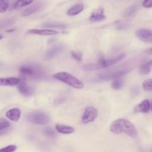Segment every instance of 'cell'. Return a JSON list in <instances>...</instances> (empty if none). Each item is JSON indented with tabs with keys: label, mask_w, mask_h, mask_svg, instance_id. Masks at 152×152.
<instances>
[{
	"label": "cell",
	"mask_w": 152,
	"mask_h": 152,
	"mask_svg": "<svg viewBox=\"0 0 152 152\" xmlns=\"http://www.w3.org/2000/svg\"><path fill=\"white\" fill-rule=\"evenodd\" d=\"M26 119L35 125H43L47 124L50 120L49 116L43 112H32L27 113Z\"/></svg>",
	"instance_id": "277c9868"
},
{
	"label": "cell",
	"mask_w": 152,
	"mask_h": 152,
	"mask_svg": "<svg viewBox=\"0 0 152 152\" xmlns=\"http://www.w3.org/2000/svg\"><path fill=\"white\" fill-rule=\"evenodd\" d=\"M138 10V7L137 5H132L130 7H129L128 8H126L124 12V16L125 17H130L134 14L136 12V11Z\"/></svg>",
	"instance_id": "ffe728a7"
},
{
	"label": "cell",
	"mask_w": 152,
	"mask_h": 152,
	"mask_svg": "<svg viewBox=\"0 0 152 152\" xmlns=\"http://www.w3.org/2000/svg\"><path fill=\"white\" fill-rule=\"evenodd\" d=\"M146 53L147 54H150V55H152V48L148 49L146 50Z\"/></svg>",
	"instance_id": "1f68e13d"
},
{
	"label": "cell",
	"mask_w": 152,
	"mask_h": 152,
	"mask_svg": "<svg viewBox=\"0 0 152 152\" xmlns=\"http://www.w3.org/2000/svg\"><path fill=\"white\" fill-rule=\"evenodd\" d=\"M150 110V103L148 100L145 99L137 105L134 108L135 112L148 113Z\"/></svg>",
	"instance_id": "4fadbf2b"
},
{
	"label": "cell",
	"mask_w": 152,
	"mask_h": 152,
	"mask_svg": "<svg viewBox=\"0 0 152 152\" xmlns=\"http://www.w3.org/2000/svg\"><path fill=\"white\" fill-rule=\"evenodd\" d=\"M20 79L17 77H6L0 79V85L1 86H15L17 85Z\"/></svg>",
	"instance_id": "7c38bea8"
},
{
	"label": "cell",
	"mask_w": 152,
	"mask_h": 152,
	"mask_svg": "<svg viewBox=\"0 0 152 152\" xmlns=\"http://www.w3.org/2000/svg\"><path fill=\"white\" fill-rule=\"evenodd\" d=\"M71 55L72 56V57L75 59L77 61H81L82 59V56L81 54L80 53L78 52H76L74 51H71Z\"/></svg>",
	"instance_id": "f1b7e54d"
},
{
	"label": "cell",
	"mask_w": 152,
	"mask_h": 152,
	"mask_svg": "<svg viewBox=\"0 0 152 152\" xmlns=\"http://www.w3.org/2000/svg\"><path fill=\"white\" fill-rule=\"evenodd\" d=\"M55 129L57 132L63 134H70L75 131V129L73 127L62 124H56Z\"/></svg>",
	"instance_id": "9a60e30c"
},
{
	"label": "cell",
	"mask_w": 152,
	"mask_h": 152,
	"mask_svg": "<svg viewBox=\"0 0 152 152\" xmlns=\"http://www.w3.org/2000/svg\"><path fill=\"white\" fill-rule=\"evenodd\" d=\"M33 2V0H18L14 4V8H18L26 6Z\"/></svg>",
	"instance_id": "44dd1931"
},
{
	"label": "cell",
	"mask_w": 152,
	"mask_h": 152,
	"mask_svg": "<svg viewBox=\"0 0 152 152\" xmlns=\"http://www.w3.org/2000/svg\"><path fill=\"white\" fill-rule=\"evenodd\" d=\"M124 84V82L121 79L118 78L115 79L111 83V87L114 90H119L120 89Z\"/></svg>",
	"instance_id": "7402d4cb"
},
{
	"label": "cell",
	"mask_w": 152,
	"mask_h": 152,
	"mask_svg": "<svg viewBox=\"0 0 152 152\" xmlns=\"http://www.w3.org/2000/svg\"><path fill=\"white\" fill-rule=\"evenodd\" d=\"M106 19V16L104 14L102 7H99L98 9L94 10L89 17V20L91 22L101 21Z\"/></svg>",
	"instance_id": "9c48e42d"
},
{
	"label": "cell",
	"mask_w": 152,
	"mask_h": 152,
	"mask_svg": "<svg viewBox=\"0 0 152 152\" xmlns=\"http://www.w3.org/2000/svg\"><path fill=\"white\" fill-rule=\"evenodd\" d=\"M143 88L146 91H152V79H147L142 83Z\"/></svg>",
	"instance_id": "484cf974"
},
{
	"label": "cell",
	"mask_w": 152,
	"mask_h": 152,
	"mask_svg": "<svg viewBox=\"0 0 152 152\" xmlns=\"http://www.w3.org/2000/svg\"><path fill=\"white\" fill-rule=\"evenodd\" d=\"M64 49V46L61 44H58L52 46L45 54V57L47 59H50L56 56Z\"/></svg>",
	"instance_id": "30bf717a"
},
{
	"label": "cell",
	"mask_w": 152,
	"mask_h": 152,
	"mask_svg": "<svg viewBox=\"0 0 152 152\" xmlns=\"http://www.w3.org/2000/svg\"><path fill=\"white\" fill-rule=\"evenodd\" d=\"M21 110L19 108L15 107L7 110L5 113V116L10 120L14 122H17L19 120L21 116Z\"/></svg>",
	"instance_id": "8fae6325"
},
{
	"label": "cell",
	"mask_w": 152,
	"mask_h": 152,
	"mask_svg": "<svg viewBox=\"0 0 152 152\" xmlns=\"http://www.w3.org/2000/svg\"><path fill=\"white\" fill-rule=\"evenodd\" d=\"M1 2V9L0 12L1 13L7 11L9 7V2L8 0H0Z\"/></svg>",
	"instance_id": "83f0119b"
},
{
	"label": "cell",
	"mask_w": 152,
	"mask_h": 152,
	"mask_svg": "<svg viewBox=\"0 0 152 152\" xmlns=\"http://www.w3.org/2000/svg\"><path fill=\"white\" fill-rule=\"evenodd\" d=\"M53 77L70 87L77 89H81L83 87V83L76 77L66 72H58L53 74Z\"/></svg>",
	"instance_id": "7a4b0ae2"
},
{
	"label": "cell",
	"mask_w": 152,
	"mask_h": 152,
	"mask_svg": "<svg viewBox=\"0 0 152 152\" xmlns=\"http://www.w3.org/2000/svg\"><path fill=\"white\" fill-rule=\"evenodd\" d=\"M126 56V54L124 53H121L115 57L110 58L109 59H105L104 58H101L96 63L89 64L88 68L90 70L97 69L102 68H106L110 65H112L124 59Z\"/></svg>",
	"instance_id": "3957f363"
},
{
	"label": "cell",
	"mask_w": 152,
	"mask_h": 152,
	"mask_svg": "<svg viewBox=\"0 0 152 152\" xmlns=\"http://www.w3.org/2000/svg\"><path fill=\"white\" fill-rule=\"evenodd\" d=\"M128 72V70H122V71H116L112 73H110L101 76V78L102 79H118L124 75H125Z\"/></svg>",
	"instance_id": "e0dca14e"
},
{
	"label": "cell",
	"mask_w": 152,
	"mask_h": 152,
	"mask_svg": "<svg viewBox=\"0 0 152 152\" xmlns=\"http://www.w3.org/2000/svg\"><path fill=\"white\" fill-rule=\"evenodd\" d=\"M129 26L127 24H121L119 26H118V29H124V28H126L128 27Z\"/></svg>",
	"instance_id": "4dcf8cb0"
},
{
	"label": "cell",
	"mask_w": 152,
	"mask_h": 152,
	"mask_svg": "<svg viewBox=\"0 0 152 152\" xmlns=\"http://www.w3.org/2000/svg\"><path fill=\"white\" fill-rule=\"evenodd\" d=\"M97 110L94 107L88 106L84 109L81 118V122L84 124L91 122L97 118Z\"/></svg>",
	"instance_id": "8992f818"
},
{
	"label": "cell",
	"mask_w": 152,
	"mask_h": 152,
	"mask_svg": "<svg viewBox=\"0 0 152 152\" xmlns=\"http://www.w3.org/2000/svg\"><path fill=\"white\" fill-rule=\"evenodd\" d=\"M142 5L145 8H152V0H144L142 2Z\"/></svg>",
	"instance_id": "f546056e"
},
{
	"label": "cell",
	"mask_w": 152,
	"mask_h": 152,
	"mask_svg": "<svg viewBox=\"0 0 152 152\" xmlns=\"http://www.w3.org/2000/svg\"><path fill=\"white\" fill-rule=\"evenodd\" d=\"M83 9H84V6L83 4H76L68 10L67 14L69 16L76 15L80 13L83 10Z\"/></svg>",
	"instance_id": "ac0fdd59"
},
{
	"label": "cell",
	"mask_w": 152,
	"mask_h": 152,
	"mask_svg": "<svg viewBox=\"0 0 152 152\" xmlns=\"http://www.w3.org/2000/svg\"><path fill=\"white\" fill-rule=\"evenodd\" d=\"M150 72V65L148 63L142 65L140 68V73L141 75H145Z\"/></svg>",
	"instance_id": "cb8c5ba5"
},
{
	"label": "cell",
	"mask_w": 152,
	"mask_h": 152,
	"mask_svg": "<svg viewBox=\"0 0 152 152\" xmlns=\"http://www.w3.org/2000/svg\"><path fill=\"white\" fill-rule=\"evenodd\" d=\"M17 148V145L14 144L9 145L7 147H3L0 150V152H14Z\"/></svg>",
	"instance_id": "4316f807"
},
{
	"label": "cell",
	"mask_w": 152,
	"mask_h": 152,
	"mask_svg": "<svg viewBox=\"0 0 152 152\" xmlns=\"http://www.w3.org/2000/svg\"><path fill=\"white\" fill-rule=\"evenodd\" d=\"M10 123L6 119L1 118L0 119V133L2 132L4 130L7 129L10 127Z\"/></svg>",
	"instance_id": "d4e9b609"
},
{
	"label": "cell",
	"mask_w": 152,
	"mask_h": 152,
	"mask_svg": "<svg viewBox=\"0 0 152 152\" xmlns=\"http://www.w3.org/2000/svg\"><path fill=\"white\" fill-rule=\"evenodd\" d=\"M43 27L46 28H53L59 29H65L66 28L67 25L61 23H48L42 25Z\"/></svg>",
	"instance_id": "d6986e66"
},
{
	"label": "cell",
	"mask_w": 152,
	"mask_h": 152,
	"mask_svg": "<svg viewBox=\"0 0 152 152\" xmlns=\"http://www.w3.org/2000/svg\"><path fill=\"white\" fill-rule=\"evenodd\" d=\"M135 34L138 39L144 42H152V30H151L140 28L136 31Z\"/></svg>",
	"instance_id": "52a82bcc"
},
{
	"label": "cell",
	"mask_w": 152,
	"mask_h": 152,
	"mask_svg": "<svg viewBox=\"0 0 152 152\" xmlns=\"http://www.w3.org/2000/svg\"><path fill=\"white\" fill-rule=\"evenodd\" d=\"M43 134L45 135L50 138H53L56 137L55 132L50 127H46L43 129Z\"/></svg>",
	"instance_id": "603a6c76"
},
{
	"label": "cell",
	"mask_w": 152,
	"mask_h": 152,
	"mask_svg": "<svg viewBox=\"0 0 152 152\" xmlns=\"http://www.w3.org/2000/svg\"><path fill=\"white\" fill-rule=\"evenodd\" d=\"M150 110L152 112V100L150 102Z\"/></svg>",
	"instance_id": "836d02e7"
},
{
	"label": "cell",
	"mask_w": 152,
	"mask_h": 152,
	"mask_svg": "<svg viewBox=\"0 0 152 152\" xmlns=\"http://www.w3.org/2000/svg\"><path fill=\"white\" fill-rule=\"evenodd\" d=\"M110 131L115 134L124 133L132 138L137 137L135 126L129 120L124 118H119L113 121L110 126Z\"/></svg>",
	"instance_id": "6da1fadb"
},
{
	"label": "cell",
	"mask_w": 152,
	"mask_h": 152,
	"mask_svg": "<svg viewBox=\"0 0 152 152\" xmlns=\"http://www.w3.org/2000/svg\"><path fill=\"white\" fill-rule=\"evenodd\" d=\"M42 6H43V3H42V2H38L37 4H35L34 5H33L26 8L25 10H24L21 13V15L23 17H26V16L30 15L34 13L39 10H40L42 7Z\"/></svg>",
	"instance_id": "2e32d148"
},
{
	"label": "cell",
	"mask_w": 152,
	"mask_h": 152,
	"mask_svg": "<svg viewBox=\"0 0 152 152\" xmlns=\"http://www.w3.org/2000/svg\"><path fill=\"white\" fill-rule=\"evenodd\" d=\"M19 71L20 74L24 77L36 78L40 77L43 74L42 70L39 66L32 65H22L20 66Z\"/></svg>",
	"instance_id": "5b68a950"
},
{
	"label": "cell",
	"mask_w": 152,
	"mask_h": 152,
	"mask_svg": "<svg viewBox=\"0 0 152 152\" xmlns=\"http://www.w3.org/2000/svg\"><path fill=\"white\" fill-rule=\"evenodd\" d=\"M17 89L18 91L25 97H30L34 93V89L32 87L28 86L26 82L20 81L17 84Z\"/></svg>",
	"instance_id": "ba28073f"
},
{
	"label": "cell",
	"mask_w": 152,
	"mask_h": 152,
	"mask_svg": "<svg viewBox=\"0 0 152 152\" xmlns=\"http://www.w3.org/2000/svg\"><path fill=\"white\" fill-rule=\"evenodd\" d=\"M147 63H148V64H149L150 66H151V65H152V59H151V60H150V61H148Z\"/></svg>",
	"instance_id": "d6a6232c"
},
{
	"label": "cell",
	"mask_w": 152,
	"mask_h": 152,
	"mask_svg": "<svg viewBox=\"0 0 152 152\" xmlns=\"http://www.w3.org/2000/svg\"><path fill=\"white\" fill-rule=\"evenodd\" d=\"M27 33L29 34H39V35H43V36L54 35L58 33L57 31L54 30H50V29H31L28 30Z\"/></svg>",
	"instance_id": "5bb4252c"
}]
</instances>
